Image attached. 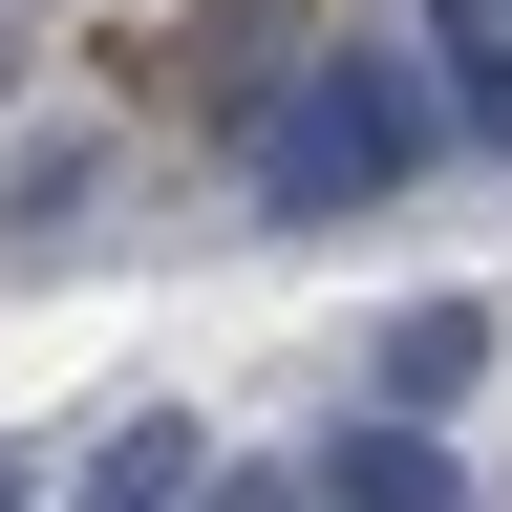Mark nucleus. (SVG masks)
I'll list each match as a JSON object with an SVG mask.
<instances>
[{
	"label": "nucleus",
	"mask_w": 512,
	"mask_h": 512,
	"mask_svg": "<svg viewBox=\"0 0 512 512\" xmlns=\"http://www.w3.org/2000/svg\"><path fill=\"white\" fill-rule=\"evenodd\" d=\"M470 384H491V299H406V320H384V406H470Z\"/></svg>",
	"instance_id": "nucleus-4"
},
{
	"label": "nucleus",
	"mask_w": 512,
	"mask_h": 512,
	"mask_svg": "<svg viewBox=\"0 0 512 512\" xmlns=\"http://www.w3.org/2000/svg\"><path fill=\"white\" fill-rule=\"evenodd\" d=\"M320 512H491V470H470V448H427L406 406H363L342 448H320Z\"/></svg>",
	"instance_id": "nucleus-2"
},
{
	"label": "nucleus",
	"mask_w": 512,
	"mask_h": 512,
	"mask_svg": "<svg viewBox=\"0 0 512 512\" xmlns=\"http://www.w3.org/2000/svg\"><path fill=\"white\" fill-rule=\"evenodd\" d=\"M448 150V107H427V64H299V86L278 107H256V214H278V235H342V214H384V192H406Z\"/></svg>",
	"instance_id": "nucleus-1"
},
{
	"label": "nucleus",
	"mask_w": 512,
	"mask_h": 512,
	"mask_svg": "<svg viewBox=\"0 0 512 512\" xmlns=\"http://www.w3.org/2000/svg\"><path fill=\"white\" fill-rule=\"evenodd\" d=\"M0 512H22V470H0Z\"/></svg>",
	"instance_id": "nucleus-6"
},
{
	"label": "nucleus",
	"mask_w": 512,
	"mask_h": 512,
	"mask_svg": "<svg viewBox=\"0 0 512 512\" xmlns=\"http://www.w3.org/2000/svg\"><path fill=\"white\" fill-rule=\"evenodd\" d=\"M86 512H214V448H192L171 406H150V427H107V470H86Z\"/></svg>",
	"instance_id": "nucleus-5"
},
{
	"label": "nucleus",
	"mask_w": 512,
	"mask_h": 512,
	"mask_svg": "<svg viewBox=\"0 0 512 512\" xmlns=\"http://www.w3.org/2000/svg\"><path fill=\"white\" fill-rule=\"evenodd\" d=\"M427 107L448 150H512V0H427Z\"/></svg>",
	"instance_id": "nucleus-3"
}]
</instances>
